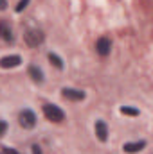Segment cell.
<instances>
[{"label":"cell","instance_id":"16","mask_svg":"<svg viewBox=\"0 0 153 154\" xmlns=\"http://www.w3.org/2000/svg\"><path fill=\"white\" fill-rule=\"evenodd\" d=\"M33 154H41V149L38 145H33Z\"/></svg>","mask_w":153,"mask_h":154},{"label":"cell","instance_id":"14","mask_svg":"<svg viewBox=\"0 0 153 154\" xmlns=\"http://www.w3.org/2000/svg\"><path fill=\"white\" fill-rule=\"evenodd\" d=\"M5 129H7V124H5V122H0V136L5 133Z\"/></svg>","mask_w":153,"mask_h":154},{"label":"cell","instance_id":"3","mask_svg":"<svg viewBox=\"0 0 153 154\" xmlns=\"http://www.w3.org/2000/svg\"><path fill=\"white\" fill-rule=\"evenodd\" d=\"M20 125L24 129H33L36 125V115L31 111V109H24L20 113Z\"/></svg>","mask_w":153,"mask_h":154},{"label":"cell","instance_id":"9","mask_svg":"<svg viewBox=\"0 0 153 154\" xmlns=\"http://www.w3.org/2000/svg\"><path fill=\"white\" fill-rule=\"evenodd\" d=\"M0 38H4L5 41H13V32H11L9 25L4 22H0Z\"/></svg>","mask_w":153,"mask_h":154},{"label":"cell","instance_id":"12","mask_svg":"<svg viewBox=\"0 0 153 154\" xmlns=\"http://www.w3.org/2000/svg\"><path fill=\"white\" fill-rule=\"evenodd\" d=\"M121 113H122V115H130V116H137L139 115V109H135V108H128V106H122V108H121Z\"/></svg>","mask_w":153,"mask_h":154},{"label":"cell","instance_id":"1","mask_svg":"<svg viewBox=\"0 0 153 154\" xmlns=\"http://www.w3.org/2000/svg\"><path fill=\"white\" fill-rule=\"evenodd\" d=\"M43 115L47 116L50 122H63V118H65V113L54 104H45L43 106Z\"/></svg>","mask_w":153,"mask_h":154},{"label":"cell","instance_id":"5","mask_svg":"<svg viewBox=\"0 0 153 154\" xmlns=\"http://www.w3.org/2000/svg\"><path fill=\"white\" fill-rule=\"evenodd\" d=\"M61 95L69 100H83L85 99V91L81 90H74V88H63L61 90Z\"/></svg>","mask_w":153,"mask_h":154},{"label":"cell","instance_id":"17","mask_svg":"<svg viewBox=\"0 0 153 154\" xmlns=\"http://www.w3.org/2000/svg\"><path fill=\"white\" fill-rule=\"evenodd\" d=\"M5 7H7V2L5 0H0V11H4Z\"/></svg>","mask_w":153,"mask_h":154},{"label":"cell","instance_id":"8","mask_svg":"<svg viewBox=\"0 0 153 154\" xmlns=\"http://www.w3.org/2000/svg\"><path fill=\"white\" fill-rule=\"evenodd\" d=\"M96 134H97V138L101 142H106L108 140V127H106V124L103 120H97L96 122Z\"/></svg>","mask_w":153,"mask_h":154},{"label":"cell","instance_id":"6","mask_svg":"<svg viewBox=\"0 0 153 154\" xmlns=\"http://www.w3.org/2000/svg\"><path fill=\"white\" fill-rule=\"evenodd\" d=\"M110 39L108 38H99L97 39V43H96V50H97V54H101V56H108L110 54Z\"/></svg>","mask_w":153,"mask_h":154},{"label":"cell","instance_id":"15","mask_svg":"<svg viewBox=\"0 0 153 154\" xmlns=\"http://www.w3.org/2000/svg\"><path fill=\"white\" fill-rule=\"evenodd\" d=\"M2 154H18V152H16L15 149H9V147H5V149H4V152H2Z\"/></svg>","mask_w":153,"mask_h":154},{"label":"cell","instance_id":"4","mask_svg":"<svg viewBox=\"0 0 153 154\" xmlns=\"http://www.w3.org/2000/svg\"><path fill=\"white\" fill-rule=\"evenodd\" d=\"M22 63L20 56H4L0 59V68H16Z\"/></svg>","mask_w":153,"mask_h":154},{"label":"cell","instance_id":"2","mask_svg":"<svg viewBox=\"0 0 153 154\" xmlns=\"http://www.w3.org/2000/svg\"><path fill=\"white\" fill-rule=\"evenodd\" d=\"M43 32L40 31V29H29V31H25V34H24V39H25V43L29 45V47H38L43 43Z\"/></svg>","mask_w":153,"mask_h":154},{"label":"cell","instance_id":"7","mask_svg":"<svg viewBox=\"0 0 153 154\" xmlns=\"http://www.w3.org/2000/svg\"><path fill=\"white\" fill-rule=\"evenodd\" d=\"M146 147V142L144 140H141V142H132V143H124L122 145V151L128 154H133V152H139V151H142Z\"/></svg>","mask_w":153,"mask_h":154},{"label":"cell","instance_id":"11","mask_svg":"<svg viewBox=\"0 0 153 154\" xmlns=\"http://www.w3.org/2000/svg\"><path fill=\"white\" fill-rule=\"evenodd\" d=\"M49 61H50L56 68H60V70L63 68V61H61V57H60V56H56V54H52V52L49 54Z\"/></svg>","mask_w":153,"mask_h":154},{"label":"cell","instance_id":"10","mask_svg":"<svg viewBox=\"0 0 153 154\" xmlns=\"http://www.w3.org/2000/svg\"><path fill=\"white\" fill-rule=\"evenodd\" d=\"M29 75L33 77V81H34V82H41V81H43V72L40 70L38 66H34V65H33V66H29Z\"/></svg>","mask_w":153,"mask_h":154},{"label":"cell","instance_id":"13","mask_svg":"<svg viewBox=\"0 0 153 154\" xmlns=\"http://www.w3.org/2000/svg\"><path fill=\"white\" fill-rule=\"evenodd\" d=\"M29 2H31V0H20V2H18V5H16V13L24 11V9H25V7L29 5Z\"/></svg>","mask_w":153,"mask_h":154}]
</instances>
